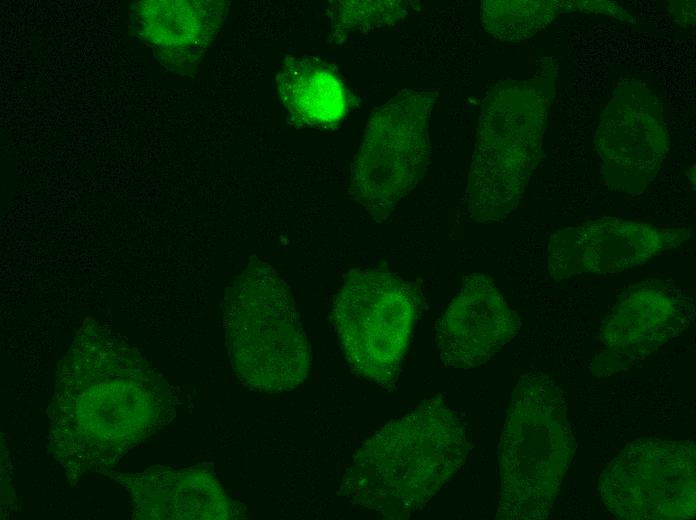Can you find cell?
<instances>
[{
  "label": "cell",
  "instance_id": "obj_1",
  "mask_svg": "<svg viewBox=\"0 0 696 520\" xmlns=\"http://www.w3.org/2000/svg\"><path fill=\"white\" fill-rule=\"evenodd\" d=\"M464 426L440 398L390 420L358 449L343 491L390 519L407 518L465 463Z\"/></svg>",
  "mask_w": 696,
  "mask_h": 520
},
{
  "label": "cell",
  "instance_id": "obj_2",
  "mask_svg": "<svg viewBox=\"0 0 696 520\" xmlns=\"http://www.w3.org/2000/svg\"><path fill=\"white\" fill-rule=\"evenodd\" d=\"M547 60L532 78L499 81L483 98L465 192L479 222L503 220L517 207L540 160L557 73Z\"/></svg>",
  "mask_w": 696,
  "mask_h": 520
},
{
  "label": "cell",
  "instance_id": "obj_3",
  "mask_svg": "<svg viewBox=\"0 0 696 520\" xmlns=\"http://www.w3.org/2000/svg\"><path fill=\"white\" fill-rule=\"evenodd\" d=\"M562 391L530 371L511 393L499 444L497 518L544 519L552 511L576 449Z\"/></svg>",
  "mask_w": 696,
  "mask_h": 520
},
{
  "label": "cell",
  "instance_id": "obj_4",
  "mask_svg": "<svg viewBox=\"0 0 696 520\" xmlns=\"http://www.w3.org/2000/svg\"><path fill=\"white\" fill-rule=\"evenodd\" d=\"M223 316L232 367L245 387L276 393L305 381L309 344L291 291L271 265L249 260L227 289Z\"/></svg>",
  "mask_w": 696,
  "mask_h": 520
},
{
  "label": "cell",
  "instance_id": "obj_5",
  "mask_svg": "<svg viewBox=\"0 0 696 520\" xmlns=\"http://www.w3.org/2000/svg\"><path fill=\"white\" fill-rule=\"evenodd\" d=\"M421 294L383 269L351 271L335 296L333 323L344 355L358 375L383 387L398 380Z\"/></svg>",
  "mask_w": 696,
  "mask_h": 520
},
{
  "label": "cell",
  "instance_id": "obj_6",
  "mask_svg": "<svg viewBox=\"0 0 696 520\" xmlns=\"http://www.w3.org/2000/svg\"><path fill=\"white\" fill-rule=\"evenodd\" d=\"M437 95L404 89L376 109L351 166L350 193L375 216L389 213L422 180Z\"/></svg>",
  "mask_w": 696,
  "mask_h": 520
},
{
  "label": "cell",
  "instance_id": "obj_7",
  "mask_svg": "<svg viewBox=\"0 0 696 520\" xmlns=\"http://www.w3.org/2000/svg\"><path fill=\"white\" fill-rule=\"evenodd\" d=\"M695 460L691 441L635 440L602 472L603 502L619 519H691L696 510Z\"/></svg>",
  "mask_w": 696,
  "mask_h": 520
},
{
  "label": "cell",
  "instance_id": "obj_8",
  "mask_svg": "<svg viewBox=\"0 0 696 520\" xmlns=\"http://www.w3.org/2000/svg\"><path fill=\"white\" fill-rule=\"evenodd\" d=\"M595 149L607 185L638 194L657 175L669 150L661 106L639 81H626L614 91L601 114Z\"/></svg>",
  "mask_w": 696,
  "mask_h": 520
},
{
  "label": "cell",
  "instance_id": "obj_9",
  "mask_svg": "<svg viewBox=\"0 0 696 520\" xmlns=\"http://www.w3.org/2000/svg\"><path fill=\"white\" fill-rule=\"evenodd\" d=\"M687 238L684 229H659L644 222L599 218L554 233L548 245V268L556 279L582 273H620Z\"/></svg>",
  "mask_w": 696,
  "mask_h": 520
},
{
  "label": "cell",
  "instance_id": "obj_10",
  "mask_svg": "<svg viewBox=\"0 0 696 520\" xmlns=\"http://www.w3.org/2000/svg\"><path fill=\"white\" fill-rule=\"evenodd\" d=\"M519 328L518 317L494 282L483 274L470 275L436 322L439 359L461 370L484 364Z\"/></svg>",
  "mask_w": 696,
  "mask_h": 520
},
{
  "label": "cell",
  "instance_id": "obj_11",
  "mask_svg": "<svg viewBox=\"0 0 696 520\" xmlns=\"http://www.w3.org/2000/svg\"><path fill=\"white\" fill-rule=\"evenodd\" d=\"M692 299L674 282L648 279L627 288L602 323L601 341L615 356L643 359L684 331Z\"/></svg>",
  "mask_w": 696,
  "mask_h": 520
},
{
  "label": "cell",
  "instance_id": "obj_12",
  "mask_svg": "<svg viewBox=\"0 0 696 520\" xmlns=\"http://www.w3.org/2000/svg\"><path fill=\"white\" fill-rule=\"evenodd\" d=\"M141 37L166 64L198 59L219 29L223 2L142 1L136 7Z\"/></svg>",
  "mask_w": 696,
  "mask_h": 520
},
{
  "label": "cell",
  "instance_id": "obj_13",
  "mask_svg": "<svg viewBox=\"0 0 696 520\" xmlns=\"http://www.w3.org/2000/svg\"><path fill=\"white\" fill-rule=\"evenodd\" d=\"M280 100L297 125L326 128L349 108L347 88L336 69L314 56H287L276 77Z\"/></svg>",
  "mask_w": 696,
  "mask_h": 520
},
{
  "label": "cell",
  "instance_id": "obj_14",
  "mask_svg": "<svg viewBox=\"0 0 696 520\" xmlns=\"http://www.w3.org/2000/svg\"><path fill=\"white\" fill-rule=\"evenodd\" d=\"M555 0H486L482 26L501 41H521L545 29L564 6Z\"/></svg>",
  "mask_w": 696,
  "mask_h": 520
},
{
  "label": "cell",
  "instance_id": "obj_15",
  "mask_svg": "<svg viewBox=\"0 0 696 520\" xmlns=\"http://www.w3.org/2000/svg\"><path fill=\"white\" fill-rule=\"evenodd\" d=\"M405 1H339L333 6L332 27L338 33L392 26L408 14Z\"/></svg>",
  "mask_w": 696,
  "mask_h": 520
}]
</instances>
